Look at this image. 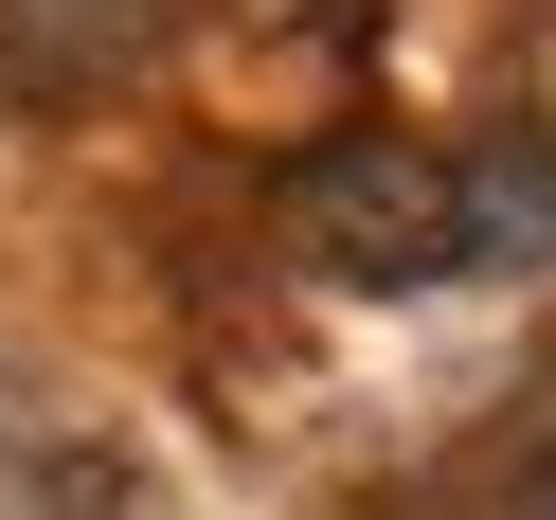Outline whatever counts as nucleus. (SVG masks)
<instances>
[{"instance_id": "obj_1", "label": "nucleus", "mask_w": 556, "mask_h": 520, "mask_svg": "<svg viewBox=\"0 0 556 520\" xmlns=\"http://www.w3.org/2000/svg\"><path fill=\"white\" fill-rule=\"evenodd\" d=\"M288 252L324 288H431V269H467V162L395 144V126H341V144L288 162Z\"/></svg>"}, {"instance_id": "obj_2", "label": "nucleus", "mask_w": 556, "mask_h": 520, "mask_svg": "<svg viewBox=\"0 0 556 520\" xmlns=\"http://www.w3.org/2000/svg\"><path fill=\"white\" fill-rule=\"evenodd\" d=\"M126 54H144V0H0V90H37V109L109 90Z\"/></svg>"}, {"instance_id": "obj_3", "label": "nucleus", "mask_w": 556, "mask_h": 520, "mask_svg": "<svg viewBox=\"0 0 556 520\" xmlns=\"http://www.w3.org/2000/svg\"><path fill=\"white\" fill-rule=\"evenodd\" d=\"M467 269H556V144H467Z\"/></svg>"}]
</instances>
